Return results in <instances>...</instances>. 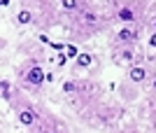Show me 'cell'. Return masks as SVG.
Segmentation results:
<instances>
[{"instance_id": "6da1fadb", "label": "cell", "mask_w": 156, "mask_h": 133, "mask_svg": "<svg viewBox=\"0 0 156 133\" xmlns=\"http://www.w3.org/2000/svg\"><path fill=\"white\" fill-rule=\"evenodd\" d=\"M154 0H112L110 19L119 26H144V16Z\"/></svg>"}, {"instance_id": "7a4b0ae2", "label": "cell", "mask_w": 156, "mask_h": 133, "mask_svg": "<svg viewBox=\"0 0 156 133\" xmlns=\"http://www.w3.org/2000/svg\"><path fill=\"white\" fill-rule=\"evenodd\" d=\"M16 5H23L33 12V28H37V33L58 28L63 14L58 0H16Z\"/></svg>"}, {"instance_id": "3957f363", "label": "cell", "mask_w": 156, "mask_h": 133, "mask_svg": "<svg viewBox=\"0 0 156 133\" xmlns=\"http://www.w3.org/2000/svg\"><path fill=\"white\" fill-rule=\"evenodd\" d=\"M16 84L26 91L40 96L42 87L47 84V73L40 61H23L19 68H16Z\"/></svg>"}, {"instance_id": "277c9868", "label": "cell", "mask_w": 156, "mask_h": 133, "mask_svg": "<svg viewBox=\"0 0 156 133\" xmlns=\"http://www.w3.org/2000/svg\"><path fill=\"white\" fill-rule=\"evenodd\" d=\"M142 28L144 26H119L117 33H114V45H124V47L140 45V40H142Z\"/></svg>"}, {"instance_id": "5b68a950", "label": "cell", "mask_w": 156, "mask_h": 133, "mask_svg": "<svg viewBox=\"0 0 156 133\" xmlns=\"http://www.w3.org/2000/svg\"><path fill=\"white\" fill-rule=\"evenodd\" d=\"M93 61H96V56H93L91 52H82L75 59V63H72V73H79V70H86V68L93 66Z\"/></svg>"}, {"instance_id": "8992f818", "label": "cell", "mask_w": 156, "mask_h": 133, "mask_svg": "<svg viewBox=\"0 0 156 133\" xmlns=\"http://www.w3.org/2000/svg\"><path fill=\"white\" fill-rule=\"evenodd\" d=\"M89 2L98 9H103V12H110V5H112V0H89Z\"/></svg>"}, {"instance_id": "52a82bcc", "label": "cell", "mask_w": 156, "mask_h": 133, "mask_svg": "<svg viewBox=\"0 0 156 133\" xmlns=\"http://www.w3.org/2000/svg\"><path fill=\"white\" fill-rule=\"evenodd\" d=\"M147 47L149 52H156V31H147Z\"/></svg>"}, {"instance_id": "ba28073f", "label": "cell", "mask_w": 156, "mask_h": 133, "mask_svg": "<svg viewBox=\"0 0 156 133\" xmlns=\"http://www.w3.org/2000/svg\"><path fill=\"white\" fill-rule=\"evenodd\" d=\"M65 52H68V56H70V59H77L79 56V49L75 45H72V42H68V47H65Z\"/></svg>"}, {"instance_id": "9c48e42d", "label": "cell", "mask_w": 156, "mask_h": 133, "mask_svg": "<svg viewBox=\"0 0 156 133\" xmlns=\"http://www.w3.org/2000/svg\"><path fill=\"white\" fill-rule=\"evenodd\" d=\"M65 63H68V56H65V54H58V59H56V66H58V68H63Z\"/></svg>"}, {"instance_id": "30bf717a", "label": "cell", "mask_w": 156, "mask_h": 133, "mask_svg": "<svg viewBox=\"0 0 156 133\" xmlns=\"http://www.w3.org/2000/svg\"><path fill=\"white\" fill-rule=\"evenodd\" d=\"M9 2H12V0H2V7H9Z\"/></svg>"}]
</instances>
